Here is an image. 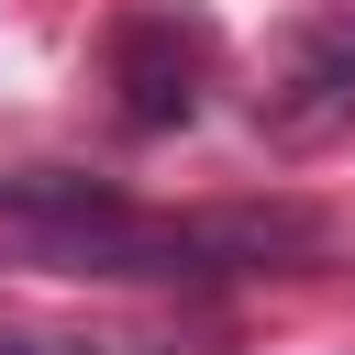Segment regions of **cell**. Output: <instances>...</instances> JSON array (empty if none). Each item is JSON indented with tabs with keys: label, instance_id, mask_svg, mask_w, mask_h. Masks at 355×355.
<instances>
[{
	"label": "cell",
	"instance_id": "7a4b0ae2",
	"mask_svg": "<svg viewBox=\"0 0 355 355\" xmlns=\"http://www.w3.org/2000/svg\"><path fill=\"white\" fill-rule=\"evenodd\" d=\"M0 355H11V333H0Z\"/></svg>",
	"mask_w": 355,
	"mask_h": 355
},
{
	"label": "cell",
	"instance_id": "6da1fadb",
	"mask_svg": "<svg viewBox=\"0 0 355 355\" xmlns=\"http://www.w3.org/2000/svg\"><path fill=\"white\" fill-rule=\"evenodd\" d=\"M355 111V44H311V67L288 78V100H266V133L277 144H311Z\"/></svg>",
	"mask_w": 355,
	"mask_h": 355
}]
</instances>
